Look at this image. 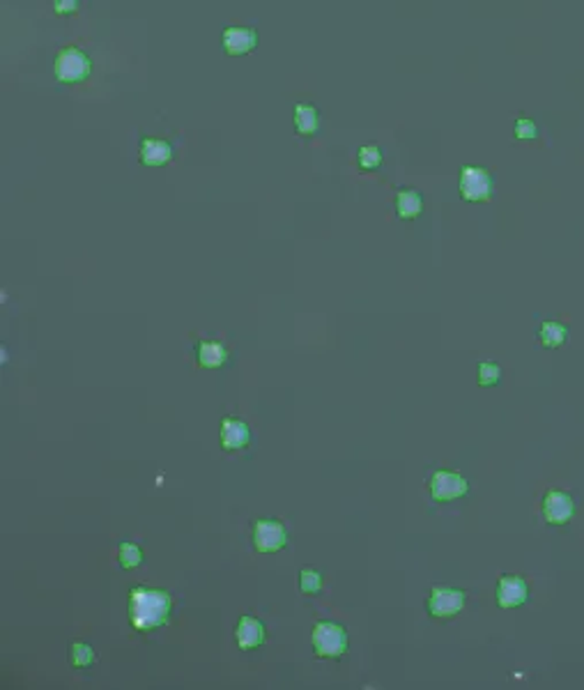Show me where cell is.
I'll return each mask as SVG.
<instances>
[{
    "instance_id": "obj_13",
    "label": "cell",
    "mask_w": 584,
    "mask_h": 690,
    "mask_svg": "<svg viewBox=\"0 0 584 690\" xmlns=\"http://www.w3.org/2000/svg\"><path fill=\"white\" fill-rule=\"evenodd\" d=\"M235 639H237V646L242 651H251V649H258L263 642H265V626L260 619L256 617H242L240 623H237V630H235Z\"/></svg>"
},
{
    "instance_id": "obj_4",
    "label": "cell",
    "mask_w": 584,
    "mask_h": 690,
    "mask_svg": "<svg viewBox=\"0 0 584 690\" xmlns=\"http://www.w3.org/2000/svg\"><path fill=\"white\" fill-rule=\"evenodd\" d=\"M458 193L465 203H486L495 193L493 172L483 166H463L458 177Z\"/></svg>"
},
{
    "instance_id": "obj_3",
    "label": "cell",
    "mask_w": 584,
    "mask_h": 690,
    "mask_svg": "<svg viewBox=\"0 0 584 690\" xmlns=\"http://www.w3.org/2000/svg\"><path fill=\"white\" fill-rule=\"evenodd\" d=\"M311 644L318 658H343L348 651V630L341 623L318 621L311 632Z\"/></svg>"
},
{
    "instance_id": "obj_24",
    "label": "cell",
    "mask_w": 584,
    "mask_h": 690,
    "mask_svg": "<svg viewBox=\"0 0 584 690\" xmlns=\"http://www.w3.org/2000/svg\"><path fill=\"white\" fill-rule=\"evenodd\" d=\"M81 0H53V12L57 17H74Z\"/></svg>"
},
{
    "instance_id": "obj_6",
    "label": "cell",
    "mask_w": 584,
    "mask_h": 690,
    "mask_svg": "<svg viewBox=\"0 0 584 690\" xmlns=\"http://www.w3.org/2000/svg\"><path fill=\"white\" fill-rule=\"evenodd\" d=\"M428 488H430V497L435 502H453L470 493V481L458 472L437 470L430 477Z\"/></svg>"
},
{
    "instance_id": "obj_18",
    "label": "cell",
    "mask_w": 584,
    "mask_h": 690,
    "mask_svg": "<svg viewBox=\"0 0 584 690\" xmlns=\"http://www.w3.org/2000/svg\"><path fill=\"white\" fill-rule=\"evenodd\" d=\"M95 660H97L95 649H92L88 642H74L69 646V663H71V667H76V670L92 667Z\"/></svg>"
},
{
    "instance_id": "obj_8",
    "label": "cell",
    "mask_w": 584,
    "mask_h": 690,
    "mask_svg": "<svg viewBox=\"0 0 584 690\" xmlns=\"http://www.w3.org/2000/svg\"><path fill=\"white\" fill-rule=\"evenodd\" d=\"M287 543V531L276 520H258L254 524V548L260 555H269V552H278L285 548Z\"/></svg>"
},
{
    "instance_id": "obj_14",
    "label": "cell",
    "mask_w": 584,
    "mask_h": 690,
    "mask_svg": "<svg viewBox=\"0 0 584 690\" xmlns=\"http://www.w3.org/2000/svg\"><path fill=\"white\" fill-rule=\"evenodd\" d=\"M292 122H294V132L299 136H315L320 129V113L313 104H297L292 111Z\"/></svg>"
},
{
    "instance_id": "obj_11",
    "label": "cell",
    "mask_w": 584,
    "mask_h": 690,
    "mask_svg": "<svg viewBox=\"0 0 584 690\" xmlns=\"http://www.w3.org/2000/svg\"><path fill=\"white\" fill-rule=\"evenodd\" d=\"M172 159V145L163 139H152V136H143L139 143V161L148 168H159L166 166Z\"/></svg>"
},
{
    "instance_id": "obj_19",
    "label": "cell",
    "mask_w": 584,
    "mask_h": 690,
    "mask_svg": "<svg viewBox=\"0 0 584 690\" xmlns=\"http://www.w3.org/2000/svg\"><path fill=\"white\" fill-rule=\"evenodd\" d=\"M382 159H384V154H382V150L375 145V143H371V145H362L357 152V163L362 170H378L382 166Z\"/></svg>"
},
{
    "instance_id": "obj_20",
    "label": "cell",
    "mask_w": 584,
    "mask_h": 690,
    "mask_svg": "<svg viewBox=\"0 0 584 690\" xmlns=\"http://www.w3.org/2000/svg\"><path fill=\"white\" fill-rule=\"evenodd\" d=\"M118 564L120 569H136V566L143 564V550L136 543H120Z\"/></svg>"
},
{
    "instance_id": "obj_23",
    "label": "cell",
    "mask_w": 584,
    "mask_h": 690,
    "mask_svg": "<svg viewBox=\"0 0 584 690\" xmlns=\"http://www.w3.org/2000/svg\"><path fill=\"white\" fill-rule=\"evenodd\" d=\"M513 136L517 141H533L538 136V127L531 118H517L513 125Z\"/></svg>"
},
{
    "instance_id": "obj_1",
    "label": "cell",
    "mask_w": 584,
    "mask_h": 690,
    "mask_svg": "<svg viewBox=\"0 0 584 690\" xmlns=\"http://www.w3.org/2000/svg\"><path fill=\"white\" fill-rule=\"evenodd\" d=\"M172 601L161 589L152 587H134L129 594V617L132 626L141 632L154 630L163 626L170 617Z\"/></svg>"
},
{
    "instance_id": "obj_16",
    "label": "cell",
    "mask_w": 584,
    "mask_h": 690,
    "mask_svg": "<svg viewBox=\"0 0 584 690\" xmlns=\"http://www.w3.org/2000/svg\"><path fill=\"white\" fill-rule=\"evenodd\" d=\"M568 341V327L559 320H545L540 322L538 327V343L543 345L545 350H554L561 348Z\"/></svg>"
},
{
    "instance_id": "obj_15",
    "label": "cell",
    "mask_w": 584,
    "mask_h": 690,
    "mask_svg": "<svg viewBox=\"0 0 584 690\" xmlns=\"http://www.w3.org/2000/svg\"><path fill=\"white\" fill-rule=\"evenodd\" d=\"M396 214L405 221L416 219L423 212V196L416 189H400L396 193Z\"/></svg>"
},
{
    "instance_id": "obj_5",
    "label": "cell",
    "mask_w": 584,
    "mask_h": 690,
    "mask_svg": "<svg viewBox=\"0 0 584 690\" xmlns=\"http://www.w3.org/2000/svg\"><path fill=\"white\" fill-rule=\"evenodd\" d=\"M432 619H451L465 610V592L456 587H435L425 601Z\"/></svg>"
},
{
    "instance_id": "obj_12",
    "label": "cell",
    "mask_w": 584,
    "mask_h": 690,
    "mask_svg": "<svg viewBox=\"0 0 584 690\" xmlns=\"http://www.w3.org/2000/svg\"><path fill=\"white\" fill-rule=\"evenodd\" d=\"M219 437H221L223 451H240L251 442V428L242 419H233V416H228V419L221 421Z\"/></svg>"
},
{
    "instance_id": "obj_7",
    "label": "cell",
    "mask_w": 584,
    "mask_h": 690,
    "mask_svg": "<svg viewBox=\"0 0 584 690\" xmlns=\"http://www.w3.org/2000/svg\"><path fill=\"white\" fill-rule=\"evenodd\" d=\"M221 46L230 57L249 55L258 48V30L251 26H228L221 33Z\"/></svg>"
},
{
    "instance_id": "obj_10",
    "label": "cell",
    "mask_w": 584,
    "mask_h": 690,
    "mask_svg": "<svg viewBox=\"0 0 584 690\" xmlns=\"http://www.w3.org/2000/svg\"><path fill=\"white\" fill-rule=\"evenodd\" d=\"M529 601V585L517 575H502L497 582V605L502 610H515Z\"/></svg>"
},
{
    "instance_id": "obj_17",
    "label": "cell",
    "mask_w": 584,
    "mask_h": 690,
    "mask_svg": "<svg viewBox=\"0 0 584 690\" xmlns=\"http://www.w3.org/2000/svg\"><path fill=\"white\" fill-rule=\"evenodd\" d=\"M198 364L203 369H221L228 359V352L221 343L216 341H203L198 343Z\"/></svg>"
},
{
    "instance_id": "obj_9",
    "label": "cell",
    "mask_w": 584,
    "mask_h": 690,
    "mask_svg": "<svg viewBox=\"0 0 584 690\" xmlns=\"http://www.w3.org/2000/svg\"><path fill=\"white\" fill-rule=\"evenodd\" d=\"M575 515V502L564 490H550L543 497V518L547 524L554 527H564L573 520Z\"/></svg>"
},
{
    "instance_id": "obj_22",
    "label": "cell",
    "mask_w": 584,
    "mask_h": 690,
    "mask_svg": "<svg viewBox=\"0 0 584 690\" xmlns=\"http://www.w3.org/2000/svg\"><path fill=\"white\" fill-rule=\"evenodd\" d=\"M477 380H479V384H481V387H495V384H499V380H502V369H499V364L481 362V364H479Z\"/></svg>"
},
{
    "instance_id": "obj_2",
    "label": "cell",
    "mask_w": 584,
    "mask_h": 690,
    "mask_svg": "<svg viewBox=\"0 0 584 690\" xmlns=\"http://www.w3.org/2000/svg\"><path fill=\"white\" fill-rule=\"evenodd\" d=\"M92 71L90 55L78 46H67L55 55L53 60V76L55 81L64 85H76L83 83Z\"/></svg>"
},
{
    "instance_id": "obj_21",
    "label": "cell",
    "mask_w": 584,
    "mask_h": 690,
    "mask_svg": "<svg viewBox=\"0 0 584 690\" xmlns=\"http://www.w3.org/2000/svg\"><path fill=\"white\" fill-rule=\"evenodd\" d=\"M299 589L304 594H320L322 589V573L315 569H301L299 571Z\"/></svg>"
}]
</instances>
